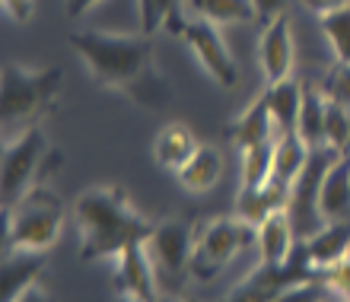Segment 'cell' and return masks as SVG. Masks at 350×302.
<instances>
[{
  "label": "cell",
  "instance_id": "17",
  "mask_svg": "<svg viewBox=\"0 0 350 302\" xmlns=\"http://www.w3.org/2000/svg\"><path fill=\"white\" fill-rule=\"evenodd\" d=\"M198 140H194L191 128H185L178 121L166 124V128H159L157 140H153V156H157V163L169 172H178L194 153H198Z\"/></svg>",
  "mask_w": 350,
  "mask_h": 302
},
{
  "label": "cell",
  "instance_id": "35",
  "mask_svg": "<svg viewBox=\"0 0 350 302\" xmlns=\"http://www.w3.org/2000/svg\"><path fill=\"white\" fill-rule=\"evenodd\" d=\"M111 302H140V299H134V296H115V299H111Z\"/></svg>",
  "mask_w": 350,
  "mask_h": 302
},
{
  "label": "cell",
  "instance_id": "3",
  "mask_svg": "<svg viewBox=\"0 0 350 302\" xmlns=\"http://www.w3.org/2000/svg\"><path fill=\"white\" fill-rule=\"evenodd\" d=\"M64 226V201L38 184L13 207H3V251H48Z\"/></svg>",
  "mask_w": 350,
  "mask_h": 302
},
{
  "label": "cell",
  "instance_id": "24",
  "mask_svg": "<svg viewBox=\"0 0 350 302\" xmlns=\"http://www.w3.org/2000/svg\"><path fill=\"white\" fill-rule=\"evenodd\" d=\"M194 16L211 19L217 26H236V23H252L258 19V10L252 0H188Z\"/></svg>",
  "mask_w": 350,
  "mask_h": 302
},
{
  "label": "cell",
  "instance_id": "23",
  "mask_svg": "<svg viewBox=\"0 0 350 302\" xmlns=\"http://www.w3.org/2000/svg\"><path fill=\"white\" fill-rule=\"evenodd\" d=\"M325 115H328V99H325V92L306 86L303 109H299V121H296V134L309 143V150L328 147V137H325Z\"/></svg>",
  "mask_w": 350,
  "mask_h": 302
},
{
  "label": "cell",
  "instance_id": "6",
  "mask_svg": "<svg viewBox=\"0 0 350 302\" xmlns=\"http://www.w3.org/2000/svg\"><path fill=\"white\" fill-rule=\"evenodd\" d=\"M338 150L332 147H319L309 153V163L299 175H296V182L290 184V197H286V213H290V220H293V229L299 238H309L315 236L319 229L325 226L322 213H319V194H322V182L328 169L334 165L338 159Z\"/></svg>",
  "mask_w": 350,
  "mask_h": 302
},
{
  "label": "cell",
  "instance_id": "20",
  "mask_svg": "<svg viewBox=\"0 0 350 302\" xmlns=\"http://www.w3.org/2000/svg\"><path fill=\"white\" fill-rule=\"evenodd\" d=\"M303 96H306V86L303 83H296L293 77H286V80L267 86L265 99H267V105H271V115H274V124H277L280 134L296 131L299 109H303Z\"/></svg>",
  "mask_w": 350,
  "mask_h": 302
},
{
  "label": "cell",
  "instance_id": "33",
  "mask_svg": "<svg viewBox=\"0 0 350 302\" xmlns=\"http://www.w3.org/2000/svg\"><path fill=\"white\" fill-rule=\"evenodd\" d=\"M96 3H102V0H67V16H74V19L86 16Z\"/></svg>",
  "mask_w": 350,
  "mask_h": 302
},
{
  "label": "cell",
  "instance_id": "16",
  "mask_svg": "<svg viewBox=\"0 0 350 302\" xmlns=\"http://www.w3.org/2000/svg\"><path fill=\"white\" fill-rule=\"evenodd\" d=\"M277 134L280 131H277L274 115H271V105H267L265 96L252 102L249 109L230 124V140L236 143V150L255 147V143H271V140H277Z\"/></svg>",
  "mask_w": 350,
  "mask_h": 302
},
{
  "label": "cell",
  "instance_id": "22",
  "mask_svg": "<svg viewBox=\"0 0 350 302\" xmlns=\"http://www.w3.org/2000/svg\"><path fill=\"white\" fill-rule=\"evenodd\" d=\"M309 143H306L296 131H286V134H277L274 140V178L284 184H293L296 175L306 169L309 163Z\"/></svg>",
  "mask_w": 350,
  "mask_h": 302
},
{
  "label": "cell",
  "instance_id": "21",
  "mask_svg": "<svg viewBox=\"0 0 350 302\" xmlns=\"http://www.w3.org/2000/svg\"><path fill=\"white\" fill-rule=\"evenodd\" d=\"M137 13H140V29L144 36H153L159 29H166L169 36L185 38V3L182 0H137Z\"/></svg>",
  "mask_w": 350,
  "mask_h": 302
},
{
  "label": "cell",
  "instance_id": "5",
  "mask_svg": "<svg viewBox=\"0 0 350 302\" xmlns=\"http://www.w3.org/2000/svg\"><path fill=\"white\" fill-rule=\"evenodd\" d=\"M258 242V226H252L242 217H220L211 220L198 232L191 251V274L194 277H213L217 271L230 264L242 248Z\"/></svg>",
  "mask_w": 350,
  "mask_h": 302
},
{
  "label": "cell",
  "instance_id": "18",
  "mask_svg": "<svg viewBox=\"0 0 350 302\" xmlns=\"http://www.w3.org/2000/svg\"><path fill=\"white\" fill-rule=\"evenodd\" d=\"M220 175H223V156H220V150L198 147V153H194L191 159H188V163L175 172V178H178V184H182L185 191L204 194V191H211V188H217Z\"/></svg>",
  "mask_w": 350,
  "mask_h": 302
},
{
  "label": "cell",
  "instance_id": "28",
  "mask_svg": "<svg viewBox=\"0 0 350 302\" xmlns=\"http://www.w3.org/2000/svg\"><path fill=\"white\" fill-rule=\"evenodd\" d=\"M322 92L332 102H341V105L350 109V64H334L328 70V77H325Z\"/></svg>",
  "mask_w": 350,
  "mask_h": 302
},
{
  "label": "cell",
  "instance_id": "2",
  "mask_svg": "<svg viewBox=\"0 0 350 302\" xmlns=\"http://www.w3.org/2000/svg\"><path fill=\"white\" fill-rule=\"evenodd\" d=\"M74 217L80 229V255L83 261L118 258L134 242H147L157 223L131 204V197L115 184L90 188L74 201Z\"/></svg>",
  "mask_w": 350,
  "mask_h": 302
},
{
  "label": "cell",
  "instance_id": "32",
  "mask_svg": "<svg viewBox=\"0 0 350 302\" xmlns=\"http://www.w3.org/2000/svg\"><path fill=\"white\" fill-rule=\"evenodd\" d=\"M303 3L322 16V13H332V10H338V7H347L350 0H303Z\"/></svg>",
  "mask_w": 350,
  "mask_h": 302
},
{
  "label": "cell",
  "instance_id": "10",
  "mask_svg": "<svg viewBox=\"0 0 350 302\" xmlns=\"http://www.w3.org/2000/svg\"><path fill=\"white\" fill-rule=\"evenodd\" d=\"M115 280L121 296L140 302H159V274L147 251V242H134L115 258Z\"/></svg>",
  "mask_w": 350,
  "mask_h": 302
},
{
  "label": "cell",
  "instance_id": "29",
  "mask_svg": "<svg viewBox=\"0 0 350 302\" xmlns=\"http://www.w3.org/2000/svg\"><path fill=\"white\" fill-rule=\"evenodd\" d=\"M322 280H325V286H328V293L332 296L350 299V255L344 258L341 264H334L332 271H325Z\"/></svg>",
  "mask_w": 350,
  "mask_h": 302
},
{
  "label": "cell",
  "instance_id": "9",
  "mask_svg": "<svg viewBox=\"0 0 350 302\" xmlns=\"http://www.w3.org/2000/svg\"><path fill=\"white\" fill-rule=\"evenodd\" d=\"M147 251L157 264L159 284H182L185 271H191V226L185 220L159 223L147 238Z\"/></svg>",
  "mask_w": 350,
  "mask_h": 302
},
{
  "label": "cell",
  "instance_id": "26",
  "mask_svg": "<svg viewBox=\"0 0 350 302\" xmlns=\"http://www.w3.org/2000/svg\"><path fill=\"white\" fill-rule=\"evenodd\" d=\"M319 19H322V32L334 51V61L350 64V3L332 10V13H322Z\"/></svg>",
  "mask_w": 350,
  "mask_h": 302
},
{
  "label": "cell",
  "instance_id": "1",
  "mask_svg": "<svg viewBox=\"0 0 350 302\" xmlns=\"http://www.w3.org/2000/svg\"><path fill=\"white\" fill-rule=\"evenodd\" d=\"M70 48L80 55V61L99 86L118 90L144 105L157 99L159 74L153 67V48L144 36L70 32Z\"/></svg>",
  "mask_w": 350,
  "mask_h": 302
},
{
  "label": "cell",
  "instance_id": "7",
  "mask_svg": "<svg viewBox=\"0 0 350 302\" xmlns=\"http://www.w3.org/2000/svg\"><path fill=\"white\" fill-rule=\"evenodd\" d=\"M48 156V140L38 128H23L16 137L3 143V159H0V182H3V207H13L26 197L36 184L38 165Z\"/></svg>",
  "mask_w": 350,
  "mask_h": 302
},
{
  "label": "cell",
  "instance_id": "37",
  "mask_svg": "<svg viewBox=\"0 0 350 302\" xmlns=\"http://www.w3.org/2000/svg\"><path fill=\"white\" fill-rule=\"evenodd\" d=\"M334 302H350V299H341V296H334Z\"/></svg>",
  "mask_w": 350,
  "mask_h": 302
},
{
  "label": "cell",
  "instance_id": "15",
  "mask_svg": "<svg viewBox=\"0 0 350 302\" xmlns=\"http://www.w3.org/2000/svg\"><path fill=\"white\" fill-rule=\"evenodd\" d=\"M319 213L325 223L350 220V153L338 156L325 175L322 194H319Z\"/></svg>",
  "mask_w": 350,
  "mask_h": 302
},
{
  "label": "cell",
  "instance_id": "11",
  "mask_svg": "<svg viewBox=\"0 0 350 302\" xmlns=\"http://www.w3.org/2000/svg\"><path fill=\"white\" fill-rule=\"evenodd\" d=\"M296 48H293V32H290V16H277L274 23H267L265 32L258 38V64L265 83H280L293 74Z\"/></svg>",
  "mask_w": 350,
  "mask_h": 302
},
{
  "label": "cell",
  "instance_id": "36",
  "mask_svg": "<svg viewBox=\"0 0 350 302\" xmlns=\"http://www.w3.org/2000/svg\"><path fill=\"white\" fill-rule=\"evenodd\" d=\"M159 302H182V299H175V296H159Z\"/></svg>",
  "mask_w": 350,
  "mask_h": 302
},
{
  "label": "cell",
  "instance_id": "4",
  "mask_svg": "<svg viewBox=\"0 0 350 302\" xmlns=\"http://www.w3.org/2000/svg\"><path fill=\"white\" fill-rule=\"evenodd\" d=\"M0 105H3V128L26 124L38 118L48 105H55L61 92V67H26L16 61H7L0 70ZM29 128V124H26Z\"/></svg>",
  "mask_w": 350,
  "mask_h": 302
},
{
  "label": "cell",
  "instance_id": "19",
  "mask_svg": "<svg viewBox=\"0 0 350 302\" xmlns=\"http://www.w3.org/2000/svg\"><path fill=\"white\" fill-rule=\"evenodd\" d=\"M286 197H290V184L271 178L261 188H242L239 194V217L249 220L252 226H258L265 217H271L274 210L286 207Z\"/></svg>",
  "mask_w": 350,
  "mask_h": 302
},
{
  "label": "cell",
  "instance_id": "31",
  "mask_svg": "<svg viewBox=\"0 0 350 302\" xmlns=\"http://www.w3.org/2000/svg\"><path fill=\"white\" fill-rule=\"evenodd\" d=\"M3 10L16 23H29L32 19V10H36V0H3Z\"/></svg>",
  "mask_w": 350,
  "mask_h": 302
},
{
  "label": "cell",
  "instance_id": "13",
  "mask_svg": "<svg viewBox=\"0 0 350 302\" xmlns=\"http://www.w3.org/2000/svg\"><path fill=\"white\" fill-rule=\"evenodd\" d=\"M296 245H299V236H296L286 207L274 210L258 223V248L265 264H290L296 255Z\"/></svg>",
  "mask_w": 350,
  "mask_h": 302
},
{
  "label": "cell",
  "instance_id": "14",
  "mask_svg": "<svg viewBox=\"0 0 350 302\" xmlns=\"http://www.w3.org/2000/svg\"><path fill=\"white\" fill-rule=\"evenodd\" d=\"M45 271V251H3V293L0 302H16L19 296L38 284V274Z\"/></svg>",
  "mask_w": 350,
  "mask_h": 302
},
{
  "label": "cell",
  "instance_id": "25",
  "mask_svg": "<svg viewBox=\"0 0 350 302\" xmlns=\"http://www.w3.org/2000/svg\"><path fill=\"white\" fill-rule=\"evenodd\" d=\"M242 153V188H261L274 178V140L239 150Z\"/></svg>",
  "mask_w": 350,
  "mask_h": 302
},
{
  "label": "cell",
  "instance_id": "30",
  "mask_svg": "<svg viewBox=\"0 0 350 302\" xmlns=\"http://www.w3.org/2000/svg\"><path fill=\"white\" fill-rule=\"evenodd\" d=\"M255 3V10H258V19L261 23H274L277 16H284V7H286V0H252Z\"/></svg>",
  "mask_w": 350,
  "mask_h": 302
},
{
  "label": "cell",
  "instance_id": "34",
  "mask_svg": "<svg viewBox=\"0 0 350 302\" xmlns=\"http://www.w3.org/2000/svg\"><path fill=\"white\" fill-rule=\"evenodd\" d=\"M16 302H51V296H48V290H45V286H32V290H26V293H23V296H19V299Z\"/></svg>",
  "mask_w": 350,
  "mask_h": 302
},
{
  "label": "cell",
  "instance_id": "12",
  "mask_svg": "<svg viewBox=\"0 0 350 302\" xmlns=\"http://www.w3.org/2000/svg\"><path fill=\"white\" fill-rule=\"evenodd\" d=\"M303 255L306 264L312 267V274L322 277L325 271H332L334 264H341L350 255V220H334L325 223L315 236L303 238Z\"/></svg>",
  "mask_w": 350,
  "mask_h": 302
},
{
  "label": "cell",
  "instance_id": "8",
  "mask_svg": "<svg viewBox=\"0 0 350 302\" xmlns=\"http://www.w3.org/2000/svg\"><path fill=\"white\" fill-rule=\"evenodd\" d=\"M185 45L191 48V55L198 57V64L204 67V74L211 77L217 86H223V90H232V86H236L239 67H236V57L230 55L226 38H223L217 23L201 19V16L188 19V26H185Z\"/></svg>",
  "mask_w": 350,
  "mask_h": 302
},
{
  "label": "cell",
  "instance_id": "27",
  "mask_svg": "<svg viewBox=\"0 0 350 302\" xmlns=\"http://www.w3.org/2000/svg\"><path fill=\"white\" fill-rule=\"evenodd\" d=\"M328 99V96H325ZM325 137L328 147L338 153H350V109L341 102L328 99V115H325Z\"/></svg>",
  "mask_w": 350,
  "mask_h": 302
}]
</instances>
